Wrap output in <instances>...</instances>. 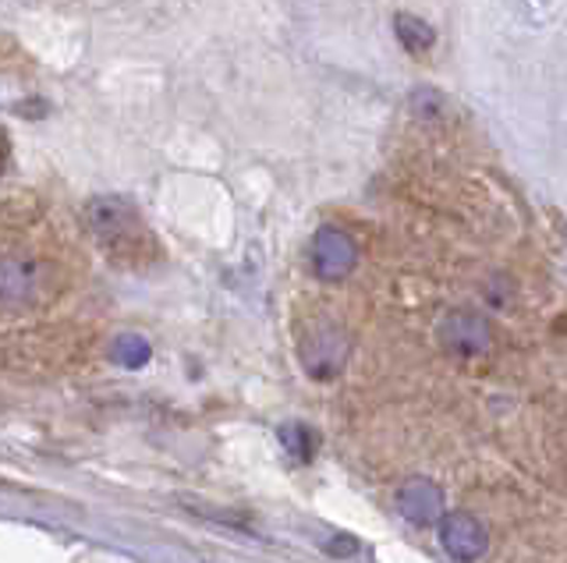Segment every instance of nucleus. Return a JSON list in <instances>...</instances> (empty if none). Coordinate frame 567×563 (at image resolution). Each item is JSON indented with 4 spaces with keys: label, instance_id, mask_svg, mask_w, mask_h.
Wrapping results in <instances>:
<instances>
[{
    "label": "nucleus",
    "instance_id": "nucleus-5",
    "mask_svg": "<svg viewBox=\"0 0 567 563\" xmlns=\"http://www.w3.org/2000/svg\"><path fill=\"white\" fill-rule=\"evenodd\" d=\"M440 337L457 355H478L489 347V326L486 320H478L472 312H454L447 315V323L440 326Z\"/></svg>",
    "mask_w": 567,
    "mask_h": 563
},
{
    "label": "nucleus",
    "instance_id": "nucleus-2",
    "mask_svg": "<svg viewBox=\"0 0 567 563\" xmlns=\"http://www.w3.org/2000/svg\"><path fill=\"white\" fill-rule=\"evenodd\" d=\"M309 259H312L316 277L341 280L354 270V262H359V244H354V238L341 231V227H323V231L312 238Z\"/></svg>",
    "mask_w": 567,
    "mask_h": 563
},
{
    "label": "nucleus",
    "instance_id": "nucleus-1",
    "mask_svg": "<svg viewBox=\"0 0 567 563\" xmlns=\"http://www.w3.org/2000/svg\"><path fill=\"white\" fill-rule=\"evenodd\" d=\"M89 231L100 241L103 256H111L117 267H142L159 256L156 234L121 199H96L89 206Z\"/></svg>",
    "mask_w": 567,
    "mask_h": 563
},
{
    "label": "nucleus",
    "instance_id": "nucleus-3",
    "mask_svg": "<svg viewBox=\"0 0 567 563\" xmlns=\"http://www.w3.org/2000/svg\"><path fill=\"white\" fill-rule=\"evenodd\" d=\"M440 542H443V550H447L454 560L475 563V560H483L486 550H489V532H486L478 518L454 510V514L440 518Z\"/></svg>",
    "mask_w": 567,
    "mask_h": 563
},
{
    "label": "nucleus",
    "instance_id": "nucleus-4",
    "mask_svg": "<svg viewBox=\"0 0 567 563\" xmlns=\"http://www.w3.org/2000/svg\"><path fill=\"white\" fill-rule=\"evenodd\" d=\"M398 510L415 524H433L443 518V489L430 479H412L398 492Z\"/></svg>",
    "mask_w": 567,
    "mask_h": 563
},
{
    "label": "nucleus",
    "instance_id": "nucleus-6",
    "mask_svg": "<svg viewBox=\"0 0 567 563\" xmlns=\"http://www.w3.org/2000/svg\"><path fill=\"white\" fill-rule=\"evenodd\" d=\"M398 40L408 46V50H430L436 43V32L425 25L422 19H412V14H398Z\"/></svg>",
    "mask_w": 567,
    "mask_h": 563
},
{
    "label": "nucleus",
    "instance_id": "nucleus-8",
    "mask_svg": "<svg viewBox=\"0 0 567 563\" xmlns=\"http://www.w3.org/2000/svg\"><path fill=\"white\" fill-rule=\"evenodd\" d=\"M8 156H11V138L0 132V174H4V167H8Z\"/></svg>",
    "mask_w": 567,
    "mask_h": 563
},
{
    "label": "nucleus",
    "instance_id": "nucleus-7",
    "mask_svg": "<svg viewBox=\"0 0 567 563\" xmlns=\"http://www.w3.org/2000/svg\"><path fill=\"white\" fill-rule=\"evenodd\" d=\"M114 358L121 362V365H128V368H138V365H146L150 362V344L142 341V337H121L117 344H114Z\"/></svg>",
    "mask_w": 567,
    "mask_h": 563
}]
</instances>
